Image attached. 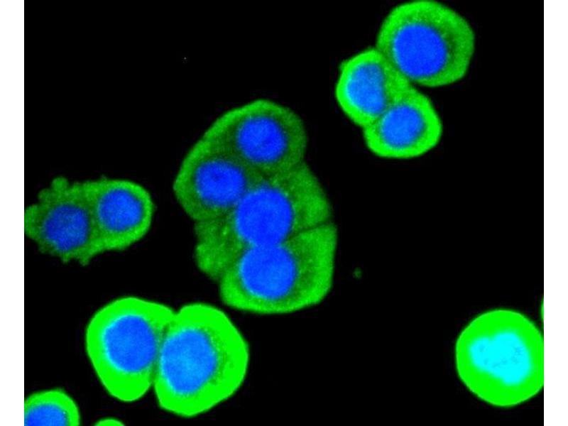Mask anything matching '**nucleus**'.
Wrapping results in <instances>:
<instances>
[{"mask_svg": "<svg viewBox=\"0 0 568 426\" xmlns=\"http://www.w3.org/2000/svg\"><path fill=\"white\" fill-rule=\"evenodd\" d=\"M411 84L373 46L340 63L334 97L344 114L362 129Z\"/></svg>", "mask_w": 568, "mask_h": 426, "instance_id": "f8f14e48", "label": "nucleus"}, {"mask_svg": "<svg viewBox=\"0 0 568 426\" xmlns=\"http://www.w3.org/2000/svg\"><path fill=\"white\" fill-rule=\"evenodd\" d=\"M261 178L224 147L201 136L181 160L173 192L185 215L200 224L227 213Z\"/></svg>", "mask_w": 568, "mask_h": 426, "instance_id": "6e6552de", "label": "nucleus"}, {"mask_svg": "<svg viewBox=\"0 0 568 426\" xmlns=\"http://www.w3.org/2000/svg\"><path fill=\"white\" fill-rule=\"evenodd\" d=\"M202 136L224 147L262 177L286 172L305 162L308 146L300 116L266 98L224 111Z\"/></svg>", "mask_w": 568, "mask_h": 426, "instance_id": "0eeeda50", "label": "nucleus"}, {"mask_svg": "<svg viewBox=\"0 0 568 426\" xmlns=\"http://www.w3.org/2000/svg\"><path fill=\"white\" fill-rule=\"evenodd\" d=\"M24 231L41 253L88 265L102 254L82 181L53 179L24 212Z\"/></svg>", "mask_w": 568, "mask_h": 426, "instance_id": "1a4fd4ad", "label": "nucleus"}, {"mask_svg": "<svg viewBox=\"0 0 568 426\" xmlns=\"http://www.w3.org/2000/svg\"><path fill=\"white\" fill-rule=\"evenodd\" d=\"M174 312L165 303L125 295L92 315L84 331V349L109 395L131 403L152 390L160 346Z\"/></svg>", "mask_w": 568, "mask_h": 426, "instance_id": "39448f33", "label": "nucleus"}, {"mask_svg": "<svg viewBox=\"0 0 568 426\" xmlns=\"http://www.w3.org/2000/svg\"><path fill=\"white\" fill-rule=\"evenodd\" d=\"M361 131L374 155L408 160L435 148L443 135V125L430 99L411 84Z\"/></svg>", "mask_w": 568, "mask_h": 426, "instance_id": "9b49d317", "label": "nucleus"}, {"mask_svg": "<svg viewBox=\"0 0 568 426\" xmlns=\"http://www.w3.org/2000/svg\"><path fill=\"white\" fill-rule=\"evenodd\" d=\"M95 425H124V422L116 417H101L94 422Z\"/></svg>", "mask_w": 568, "mask_h": 426, "instance_id": "4468645a", "label": "nucleus"}, {"mask_svg": "<svg viewBox=\"0 0 568 426\" xmlns=\"http://www.w3.org/2000/svg\"><path fill=\"white\" fill-rule=\"evenodd\" d=\"M82 182L103 253L125 251L147 235L155 206L144 186L108 177Z\"/></svg>", "mask_w": 568, "mask_h": 426, "instance_id": "9d476101", "label": "nucleus"}, {"mask_svg": "<svg viewBox=\"0 0 568 426\" xmlns=\"http://www.w3.org/2000/svg\"><path fill=\"white\" fill-rule=\"evenodd\" d=\"M250 346L222 308L192 302L175 310L165 333L152 390L158 407L174 416L202 415L242 387Z\"/></svg>", "mask_w": 568, "mask_h": 426, "instance_id": "f257e3e1", "label": "nucleus"}, {"mask_svg": "<svg viewBox=\"0 0 568 426\" xmlns=\"http://www.w3.org/2000/svg\"><path fill=\"white\" fill-rule=\"evenodd\" d=\"M332 207L305 162L262 177L224 215L194 224L198 270L217 283L243 253L285 240L332 221Z\"/></svg>", "mask_w": 568, "mask_h": 426, "instance_id": "f03ea898", "label": "nucleus"}, {"mask_svg": "<svg viewBox=\"0 0 568 426\" xmlns=\"http://www.w3.org/2000/svg\"><path fill=\"white\" fill-rule=\"evenodd\" d=\"M338 231L332 222L240 255L217 282L222 302L270 316L297 312L322 302L334 283Z\"/></svg>", "mask_w": 568, "mask_h": 426, "instance_id": "7ed1b4c3", "label": "nucleus"}, {"mask_svg": "<svg viewBox=\"0 0 568 426\" xmlns=\"http://www.w3.org/2000/svg\"><path fill=\"white\" fill-rule=\"evenodd\" d=\"M26 426H79L82 416L73 398L60 388L40 390L24 400Z\"/></svg>", "mask_w": 568, "mask_h": 426, "instance_id": "ddd939ff", "label": "nucleus"}, {"mask_svg": "<svg viewBox=\"0 0 568 426\" xmlns=\"http://www.w3.org/2000/svg\"><path fill=\"white\" fill-rule=\"evenodd\" d=\"M475 43L471 26L453 9L435 0H411L387 13L374 47L413 85L437 88L466 76Z\"/></svg>", "mask_w": 568, "mask_h": 426, "instance_id": "423d86ee", "label": "nucleus"}, {"mask_svg": "<svg viewBox=\"0 0 568 426\" xmlns=\"http://www.w3.org/2000/svg\"><path fill=\"white\" fill-rule=\"evenodd\" d=\"M454 356L462 382L493 406L518 405L543 388V337L519 312L496 309L476 316L457 337Z\"/></svg>", "mask_w": 568, "mask_h": 426, "instance_id": "20e7f679", "label": "nucleus"}]
</instances>
